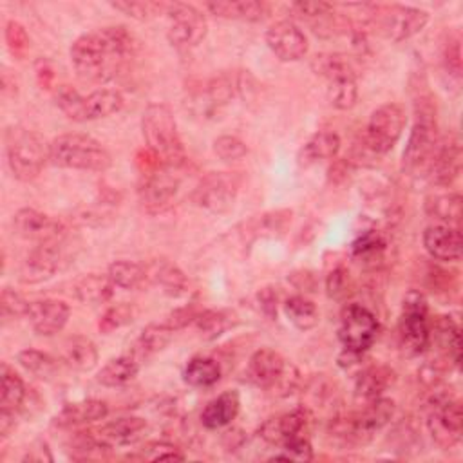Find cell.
I'll return each instance as SVG.
<instances>
[{
  "mask_svg": "<svg viewBox=\"0 0 463 463\" xmlns=\"http://www.w3.org/2000/svg\"><path fill=\"white\" fill-rule=\"evenodd\" d=\"M443 61L449 74L459 80L461 78V38L458 33L454 34V38H449V43L445 45V52H443Z\"/></svg>",
  "mask_w": 463,
  "mask_h": 463,
  "instance_id": "cell-55",
  "label": "cell"
},
{
  "mask_svg": "<svg viewBox=\"0 0 463 463\" xmlns=\"http://www.w3.org/2000/svg\"><path fill=\"white\" fill-rule=\"evenodd\" d=\"M438 139L436 105L430 94H421L414 101V123L402 154L403 170L411 175H423Z\"/></svg>",
  "mask_w": 463,
  "mask_h": 463,
  "instance_id": "cell-2",
  "label": "cell"
},
{
  "mask_svg": "<svg viewBox=\"0 0 463 463\" xmlns=\"http://www.w3.org/2000/svg\"><path fill=\"white\" fill-rule=\"evenodd\" d=\"M378 25L391 42H403L418 34L429 22V13L412 5L392 4L378 11Z\"/></svg>",
  "mask_w": 463,
  "mask_h": 463,
  "instance_id": "cell-15",
  "label": "cell"
},
{
  "mask_svg": "<svg viewBox=\"0 0 463 463\" xmlns=\"http://www.w3.org/2000/svg\"><path fill=\"white\" fill-rule=\"evenodd\" d=\"M5 154L13 175L18 181H33L49 161V145L38 132L13 127L5 134Z\"/></svg>",
  "mask_w": 463,
  "mask_h": 463,
  "instance_id": "cell-5",
  "label": "cell"
},
{
  "mask_svg": "<svg viewBox=\"0 0 463 463\" xmlns=\"http://www.w3.org/2000/svg\"><path fill=\"white\" fill-rule=\"evenodd\" d=\"M61 264L60 241L38 242L20 264V280L24 284H40L49 280Z\"/></svg>",
  "mask_w": 463,
  "mask_h": 463,
  "instance_id": "cell-17",
  "label": "cell"
},
{
  "mask_svg": "<svg viewBox=\"0 0 463 463\" xmlns=\"http://www.w3.org/2000/svg\"><path fill=\"white\" fill-rule=\"evenodd\" d=\"M110 5L116 9V11H121L123 14L134 18V20H139V22H145V20H150L157 14H163L166 13L168 5L170 4H165V2H139V0H119V2H110Z\"/></svg>",
  "mask_w": 463,
  "mask_h": 463,
  "instance_id": "cell-44",
  "label": "cell"
},
{
  "mask_svg": "<svg viewBox=\"0 0 463 463\" xmlns=\"http://www.w3.org/2000/svg\"><path fill=\"white\" fill-rule=\"evenodd\" d=\"M139 371V362L130 356L123 354L118 358L109 360L98 373V382L105 387H121L128 383Z\"/></svg>",
  "mask_w": 463,
  "mask_h": 463,
  "instance_id": "cell-37",
  "label": "cell"
},
{
  "mask_svg": "<svg viewBox=\"0 0 463 463\" xmlns=\"http://www.w3.org/2000/svg\"><path fill=\"white\" fill-rule=\"evenodd\" d=\"M271 459H284V461H311L313 449L307 438L295 436L280 445V452L275 454Z\"/></svg>",
  "mask_w": 463,
  "mask_h": 463,
  "instance_id": "cell-48",
  "label": "cell"
},
{
  "mask_svg": "<svg viewBox=\"0 0 463 463\" xmlns=\"http://www.w3.org/2000/svg\"><path fill=\"white\" fill-rule=\"evenodd\" d=\"M340 150V137L331 130H320L313 134L298 150L297 163L300 166H311L324 159H333Z\"/></svg>",
  "mask_w": 463,
  "mask_h": 463,
  "instance_id": "cell-28",
  "label": "cell"
},
{
  "mask_svg": "<svg viewBox=\"0 0 463 463\" xmlns=\"http://www.w3.org/2000/svg\"><path fill=\"white\" fill-rule=\"evenodd\" d=\"M114 288L116 286L107 273H87L76 280L74 293L80 302L87 306H99L112 298Z\"/></svg>",
  "mask_w": 463,
  "mask_h": 463,
  "instance_id": "cell-31",
  "label": "cell"
},
{
  "mask_svg": "<svg viewBox=\"0 0 463 463\" xmlns=\"http://www.w3.org/2000/svg\"><path fill=\"white\" fill-rule=\"evenodd\" d=\"M430 336H434L443 358L449 364L458 365L461 342H459V327L456 326V322L450 320L449 317H438L430 329Z\"/></svg>",
  "mask_w": 463,
  "mask_h": 463,
  "instance_id": "cell-34",
  "label": "cell"
},
{
  "mask_svg": "<svg viewBox=\"0 0 463 463\" xmlns=\"http://www.w3.org/2000/svg\"><path fill=\"white\" fill-rule=\"evenodd\" d=\"M109 412V407L101 400H80L67 403L58 416L54 418V423L58 427H76L83 423H92L98 420H103Z\"/></svg>",
  "mask_w": 463,
  "mask_h": 463,
  "instance_id": "cell-29",
  "label": "cell"
},
{
  "mask_svg": "<svg viewBox=\"0 0 463 463\" xmlns=\"http://www.w3.org/2000/svg\"><path fill=\"white\" fill-rule=\"evenodd\" d=\"M385 250V239L382 233L369 230L362 233L353 244H351V253L353 257L364 260V262H376V259L382 257Z\"/></svg>",
  "mask_w": 463,
  "mask_h": 463,
  "instance_id": "cell-45",
  "label": "cell"
},
{
  "mask_svg": "<svg viewBox=\"0 0 463 463\" xmlns=\"http://www.w3.org/2000/svg\"><path fill=\"white\" fill-rule=\"evenodd\" d=\"M107 275L110 277L114 286L121 289H139L148 280L146 268L130 260H114L109 266Z\"/></svg>",
  "mask_w": 463,
  "mask_h": 463,
  "instance_id": "cell-39",
  "label": "cell"
},
{
  "mask_svg": "<svg viewBox=\"0 0 463 463\" xmlns=\"http://www.w3.org/2000/svg\"><path fill=\"white\" fill-rule=\"evenodd\" d=\"M394 382V373L387 365H367L358 371L354 394L362 402L380 398Z\"/></svg>",
  "mask_w": 463,
  "mask_h": 463,
  "instance_id": "cell-25",
  "label": "cell"
},
{
  "mask_svg": "<svg viewBox=\"0 0 463 463\" xmlns=\"http://www.w3.org/2000/svg\"><path fill=\"white\" fill-rule=\"evenodd\" d=\"M259 302H260L262 311H264L269 318L277 317V295H275L269 288H264V289L259 293Z\"/></svg>",
  "mask_w": 463,
  "mask_h": 463,
  "instance_id": "cell-57",
  "label": "cell"
},
{
  "mask_svg": "<svg viewBox=\"0 0 463 463\" xmlns=\"http://www.w3.org/2000/svg\"><path fill=\"white\" fill-rule=\"evenodd\" d=\"M293 9L297 11V14H300L302 18L311 20V22H315V20L322 22L327 16H331L335 11L333 4H327V2H297V4H293Z\"/></svg>",
  "mask_w": 463,
  "mask_h": 463,
  "instance_id": "cell-54",
  "label": "cell"
},
{
  "mask_svg": "<svg viewBox=\"0 0 463 463\" xmlns=\"http://www.w3.org/2000/svg\"><path fill=\"white\" fill-rule=\"evenodd\" d=\"M69 317H71L69 306L58 298L34 300L31 302L27 311V320L31 327L43 336H52L60 333L65 327Z\"/></svg>",
  "mask_w": 463,
  "mask_h": 463,
  "instance_id": "cell-20",
  "label": "cell"
},
{
  "mask_svg": "<svg viewBox=\"0 0 463 463\" xmlns=\"http://www.w3.org/2000/svg\"><path fill=\"white\" fill-rule=\"evenodd\" d=\"M16 425V411L0 409V436L7 438Z\"/></svg>",
  "mask_w": 463,
  "mask_h": 463,
  "instance_id": "cell-58",
  "label": "cell"
},
{
  "mask_svg": "<svg viewBox=\"0 0 463 463\" xmlns=\"http://www.w3.org/2000/svg\"><path fill=\"white\" fill-rule=\"evenodd\" d=\"M284 313H286L288 320L300 331L313 329L318 324V318H320L317 306L302 295H295V297L286 298Z\"/></svg>",
  "mask_w": 463,
  "mask_h": 463,
  "instance_id": "cell-40",
  "label": "cell"
},
{
  "mask_svg": "<svg viewBox=\"0 0 463 463\" xmlns=\"http://www.w3.org/2000/svg\"><path fill=\"white\" fill-rule=\"evenodd\" d=\"M307 411L306 409H295L279 416H273L269 420H266L260 429H259V436L269 443V445H282L288 439L300 436L306 423H307Z\"/></svg>",
  "mask_w": 463,
  "mask_h": 463,
  "instance_id": "cell-23",
  "label": "cell"
},
{
  "mask_svg": "<svg viewBox=\"0 0 463 463\" xmlns=\"http://www.w3.org/2000/svg\"><path fill=\"white\" fill-rule=\"evenodd\" d=\"M174 331L166 324H148L137 335V338L130 345V356H134L139 364L163 351L172 340Z\"/></svg>",
  "mask_w": 463,
  "mask_h": 463,
  "instance_id": "cell-30",
  "label": "cell"
},
{
  "mask_svg": "<svg viewBox=\"0 0 463 463\" xmlns=\"http://www.w3.org/2000/svg\"><path fill=\"white\" fill-rule=\"evenodd\" d=\"M54 99L60 110L72 121L83 123L85 118V96H81L71 85H58L54 90Z\"/></svg>",
  "mask_w": 463,
  "mask_h": 463,
  "instance_id": "cell-42",
  "label": "cell"
},
{
  "mask_svg": "<svg viewBox=\"0 0 463 463\" xmlns=\"http://www.w3.org/2000/svg\"><path fill=\"white\" fill-rule=\"evenodd\" d=\"M380 331L374 313L365 306L347 304L340 313L338 338L344 347L365 353L376 340Z\"/></svg>",
  "mask_w": 463,
  "mask_h": 463,
  "instance_id": "cell-14",
  "label": "cell"
},
{
  "mask_svg": "<svg viewBox=\"0 0 463 463\" xmlns=\"http://www.w3.org/2000/svg\"><path fill=\"white\" fill-rule=\"evenodd\" d=\"M141 132L150 152L165 165L183 166L186 154L177 130V121L166 103H150L141 116Z\"/></svg>",
  "mask_w": 463,
  "mask_h": 463,
  "instance_id": "cell-3",
  "label": "cell"
},
{
  "mask_svg": "<svg viewBox=\"0 0 463 463\" xmlns=\"http://www.w3.org/2000/svg\"><path fill=\"white\" fill-rule=\"evenodd\" d=\"M31 302H27L18 291L11 288L2 289L0 297V307H2V318L4 320H18L20 317H27Z\"/></svg>",
  "mask_w": 463,
  "mask_h": 463,
  "instance_id": "cell-49",
  "label": "cell"
},
{
  "mask_svg": "<svg viewBox=\"0 0 463 463\" xmlns=\"http://www.w3.org/2000/svg\"><path fill=\"white\" fill-rule=\"evenodd\" d=\"M0 409L4 411H18L25 400V385L24 380L11 369L7 364H2L0 369Z\"/></svg>",
  "mask_w": 463,
  "mask_h": 463,
  "instance_id": "cell-41",
  "label": "cell"
},
{
  "mask_svg": "<svg viewBox=\"0 0 463 463\" xmlns=\"http://www.w3.org/2000/svg\"><path fill=\"white\" fill-rule=\"evenodd\" d=\"M425 212L429 217L443 224L459 226L461 221V195L458 192H438L425 199Z\"/></svg>",
  "mask_w": 463,
  "mask_h": 463,
  "instance_id": "cell-32",
  "label": "cell"
},
{
  "mask_svg": "<svg viewBox=\"0 0 463 463\" xmlns=\"http://www.w3.org/2000/svg\"><path fill=\"white\" fill-rule=\"evenodd\" d=\"M423 248L436 260H458L461 257V232L459 226L434 222L423 232Z\"/></svg>",
  "mask_w": 463,
  "mask_h": 463,
  "instance_id": "cell-21",
  "label": "cell"
},
{
  "mask_svg": "<svg viewBox=\"0 0 463 463\" xmlns=\"http://www.w3.org/2000/svg\"><path fill=\"white\" fill-rule=\"evenodd\" d=\"M134 318V309L130 304L127 302H121V304H116V306H110L109 309H105V313L99 317V322H98V329L103 333V335H109L127 324H130Z\"/></svg>",
  "mask_w": 463,
  "mask_h": 463,
  "instance_id": "cell-46",
  "label": "cell"
},
{
  "mask_svg": "<svg viewBox=\"0 0 463 463\" xmlns=\"http://www.w3.org/2000/svg\"><path fill=\"white\" fill-rule=\"evenodd\" d=\"M461 170V145L456 132L438 139V145L429 159L425 174L436 186L452 184Z\"/></svg>",
  "mask_w": 463,
  "mask_h": 463,
  "instance_id": "cell-16",
  "label": "cell"
},
{
  "mask_svg": "<svg viewBox=\"0 0 463 463\" xmlns=\"http://www.w3.org/2000/svg\"><path fill=\"white\" fill-rule=\"evenodd\" d=\"M141 458L148 461L157 459H184V454L168 441H150L141 449Z\"/></svg>",
  "mask_w": 463,
  "mask_h": 463,
  "instance_id": "cell-52",
  "label": "cell"
},
{
  "mask_svg": "<svg viewBox=\"0 0 463 463\" xmlns=\"http://www.w3.org/2000/svg\"><path fill=\"white\" fill-rule=\"evenodd\" d=\"M405 125L407 114L400 103L380 105L371 112L360 145L373 156L387 154L400 141Z\"/></svg>",
  "mask_w": 463,
  "mask_h": 463,
  "instance_id": "cell-8",
  "label": "cell"
},
{
  "mask_svg": "<svg viewBox=\"0 0 463 463\" xmlns=\"http://www.w3.org/2000/svg\"><path fill=\"white\" fill-rule=\"evenodd\" d=\"M16 360L25 371H29L31 374H34L38 378H49L56 371V360L51 354L33 349V347L22 349L16 354Z\"/></svg>",
  "mask_w": 463,
  "mask_h": 463,
  "instance_id": "cell-43",
  "label": "cell"
},
{
  "mask_svg": "<svg viewBox=\"0 0 463 463\" xmlns=\"http://www.w3.org/2000/svg\"><path fill=\"white\" fill-rule=\"evenodd\" d=\"M13 228L16 235L36 244L45 241H60L65 233V226L60 219H54L34 208L18 210L13 217Z\"/></svg>",
  "mask_w": 463,
  "mask_h": 463,
  "instance_id": "cell-19",
  "label": "cell"
},
{
  "mask_svg": "<svg viewBox=\"0 0 463 463\" xmlns=\"http://www.w3.org/2000/svg\"><path fill=\"white\" fill-rule=\"evenodd\" d=\"M148 280L157 284L168 297H184L188 293V279L172 262H156L148 269Z\"/></svg>",
  "mask_w": 463,
  "mask_h": 463,
  "instance_id": "cell-33",
  "label": "cell"
},
{
  "mask_svg": "<svg viewBox=\"0 0 463 463\" xmlns=\"http://www.w3.org/2000/svg\"><path fill=\"white\" fill-rule=\"evenodd\" d=\"M239 188L237 172H210L194 188L192 203L208 213H224L233 206Z\"/></svg>",
  "mask_w": 463,
  "mask_h": 463,
  "instance_id": "cell-10",
  "label": "cell"
},
{
  "mask_svg": "<svg viewBox=\"0 0 463 463\" xmlns=\"http://www.w3.org/2000/svg\"><path fill=\"white\" fill-rule=\"evenodd\" d=\"M63 362L76 371H90L98 364V349L87 336H72L65 342Z\"/></svg>",
  "mask_w": 463,
  "mask_h": 463,
  "instance_id": "cell-36",
  "label": "cell"
},
{
  "mask_svg": "<svg viewBox=\"0 0 463 463\" xmlns=\"http://www.w3.org/2000/svg\"><path fill=\"white\" fill-rule=\"evenodd\" d=\"M213 152L222 161H239L248 154V146L237 136H219L213 141Z\"/></svg>",
  "mask_w": 463,
  "mask_h": 463,
  "instance_id": "cell-50",
  "label": "cell"
},
{
  "mask_svg": "<svg viewBox=\"0 0 463 463\" xmlns=\"http://www.w3.org/2000/svg\"><path fill=\"white\" fill-rule=\"evenodd\" d=\"M195 326H197V331L201 333L203 338L212 340V338H217L221 333L226 331L228 318L222 311L206 309V311L199 313V317L195 318Z\"/></svg>",
  "mask_w": 463,
  "mask_h": 463,
  "instance_id": "cell-47",
  "label": "cell"
},
{
  "mask_svg": "<svg viewBox=\"0 0 463 463\" xmlns=\"http://www.w3.org/2000/svg\"><path fill=\"white\" fill-rule=\"evenodd\" d=\"M184 382L192 387H210L221 378V365L208 356H195L184 367Z\"/></svg>",
  "mask_w": 463,
  "mask_h": 463,
  "instance_id": "cell-38",
  "label": "cell"
},
{
  "mask_svg": "<svg viewBox=\"0 0 463 463\" xmlns=\"http://www.w3.org/2000/svg\"><path fill=\"white\" fill-rule=\"evenodd\" d=\"M427 429L439 449L449 450L456 447L463 432V412L459 402L447 394H436L430 400Z\"/></svg>",
  "mask_w": 463,
  "mask_h": 463,
  "instance_id": "cell-11",
  "label": "cell"
},
{
  "mask_svg": "<svg viewBox=\"0 0 463 463\" xmlns=\"http://www.w3.org/2000/svg\"><path fill=\"white\" fill-rule=\"evenodd\" d=\"M181 168L183 166L161 163L154 170L143 174L137 194L145 210L156 213V212H163L172 204L181 186V175H179Z\"/></svg>",
  "mask_w": 463,
  "mask_h": 463,
  "instance_id": "cell-13",
  "label": "cell"
},
{
  "mask_svg": "<svg viewBox=\"0 0 463 463\" xmlns=\"http://www.w3.org/2000/svg\"><path fill=\"white\" fill-rule=\"evenodd\" d=\"M394 414V402L389 398H376L364 402V405L344 418L331 420V432L344 439L345 443L364 445L367 443L382 427H385Z\"/></svg>",
  "mask_w": 463,
  "mask_h": 463,
  "instance_id": "cell-7",
  "label": "cell"
},
{
  "mask_svg": "<svg viewBox=\"0 0 463 463\" xmlns=\"http://www.w3.org/2000/svg\"><path fill=\"white\" fill-rule=\"evenodd\" d=\"M206 9L221 18L226 20H242V22H259L262 20L269 5L266 2H257V0H215L208 2Z\"/></svg>",
  "mask_w": 463,
  "mask_h": 463,
  "instance_id": "cell-27",
  "label": "cell"
},
{
  "mask_svg": "<svg viewBox=\"0 0 463 463\" xmlns=\"http://www.w3.org/2000/svg\"><path fill=\"white\" fill-rule=\"evenodd\" d=\"M4 36H5V43L9 47V51L22 58L27 49H29V36H27V31L24 29L22 24L11 20L5 24V31H4Z\"/></svg>",
  "mask_w": 463,
  "mask_h": 463,
  "instance_id": "cell-51",
  "label": "cell"
},
{
  "mask_svg": "<svg viewBox=\"0 0 463 463\" xmlns=\"http://www.w3.org/2000/svg\"><path fill=\"white\" fill-rule=\"evenodd\" d=\"M49 161L61 168L103 172L110 166V152L92 136L61 134L49 143Z\"/></svg>",
  "mask_w": 463,
  "mask_h": 463,
  "instance_id": "cell-4",
  "label": "cell"
},
{
  "mask_svg": "<svg viewBox=\"0 0 463 463\" xmlns=\"http://www.w3.org/2000/svg\"><path fill=\"white\" fill-rule=\"evenodd\" d=\"M125 99L116 89H96L85 96V118L87 121L112 116L121 110Z\"/></svg>",
  "mask_w": 463,
  "mask_h": 463,
  "instance_id": "cell-35",
  "label": "cell"
},
{
  "mask_svg": "<svg viewBox=\"0 0 463 463\" xmlns=\"http://www.w3.org/2000/svg\"><path fill=\"white\" fill-rule=\"evenodd\" d=\"M201 309H197L194 304L190 306H183V307H177L174 309L168 317H166V326L172 329V331H177V329H183L186 327L190 322H195V318L199 317Z\"/></svg>",
  "mask_w": 463,
  "mask_h": 463,
  "instance_id": "cell-56",
  "label": "cell"
},
{
  "mask_svg": "<svg viewBox=\"0 0 463 463\" xmlns=\"http://www.w3.org/2000/svg\"><path fill=\"white\" fill-rule=\"evenodd\" d=\"M266 45L282 61H297L307 52V36L291 20H280L266 31Z\"/></svg>",
  "mask_w": 463,
  "mask_h": 463,
  "instance_id": "cell-18",
  "label": "cell"
},
{
  "mask_svg": "<svg viewBox=\"0 0 463 463\" xmlns=\"http://www.w3.org/2000/svg\"><path fill=\"white\" fill-rule=\"evenodd\" d=\"M137 38L121 25L101 27L78 36L71 45V61L85 81H109L134 58Z\"/></svg>",
  "mask_w": 463,
  "mask_h": 463,
  "instance_id": "cell-1",
  "label": "cell"
},
{
  "mask_svg": "<svg viewBox=\"0 0 463 463\" xmlns=\"http://www.w3.org/2000/svg\"><path fill=\"white\" fill-rule=\"evenodd\" d=\"M286 364L288 362L275 349L260 347L248 360L246 378L255 387L269 391L275 385V382L280 378Z\"/></svg>",
  "mask_w": 463,
  "mask_h": 463,
  "instance_id": "cell-22",
  "label": "cell"
},
{
  "mask_svg": "<svg viewBox=\"0 0 463 463\" xmlns=\"http://www.w3.org/2000/svg\"><path fill=\"white\" fill-rule=\"evenodd\" d=\"M166 38L177 49L197 47L208 33L204 14L190 4H170L166 9Z\"/></svg>",
  "mask_w": 463,
  "mask_h": 463,
  "instance_id": "cell-12",
  "label": "cell"
},
{
  "mask_svg": "<svg viewBox=\"0 0 463 463\" xmlns=\"http://www.w3.org/2000/svg\"><path fill=\"white\" fill-rule=\"evenodd\" d=\"M398 342L407 356L421 354L430 344L427 300L416 289H411L403 297L402 315L398 320Z\"/></svg>",
  "mask_w": 463,
  "mask_h": 463,
  "instance_id": "cell-9",
  "label": "cell"
},
{
  "mask_svg": "<svg viewBox=\"0 0 463 463\" xmlns=\"http://www.w3.org/2000/svg\"><path fill=\"white\" fill-rule=\"evenodd\" d=\"M239 409H241L239 394L235 391H226L206 403V407L201 412V423L210 430L222 429L237 418Z\"/></svg>",
  "mask_w": 463,
  "mask_h": 463,
  "instance_id": "cell-26",
  "label": "cell"
},
{
  "mask_svg": "<svg viewBox=\"0 0 463 463\" xmlns=\"http://www.w3.org/2000/svg\"><path fill=\"white\" fill-rule=\"evenodd\" d=\"M311 69L326 80L329 103L338 110H347L356 103V74L347 56L338 52H320L311 58Z\"/></svg>",
  "mask_w": 463,
  "mask_h": 463,
  "instance_id": "cell-6",
  "label": "cell"
},
{
  "mask_svg": "<svg viewBox=\"0 0 463 463\" xmlns=\"http://www.w3.org/2000/svg\"><path fill=\"white\" fill-rule=\"evenodd\" d=\"M326 289L331 298H342L349 289V271L344 266H335L326 277Z\"/></svg>",
  "mask_w": 463,
  "mask_h": 463,
  "instance_id": "cell-53",
  "label": "cell"
},
{
  "mask_svg": "<svg viewBox=\"0 0 463 463\" xmlns=\"http://www.w3.org/2000/svg\"><path fill=\"white\" fill-rule=\"evenodd\" d=\"M146 430V421L139 416H125L105 423L94 434L99 445L105 449L136 443Z\"/></svg>",
  "mask_w": 463,
  "mask_h": 463,
  "instance_id": "cell-24",
  "label": "cell"
}]
</instances>
